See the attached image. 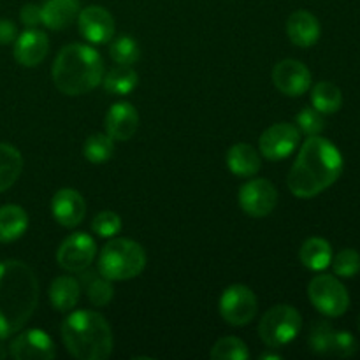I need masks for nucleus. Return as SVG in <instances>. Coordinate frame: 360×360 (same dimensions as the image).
Instances as JSON below:
<instances>
[{
    "mask_svg": "<svg viewBox=\"0 0 360 360\" xmlns=\"http://www.w3.org/2000/svg\"><path fill=\"white\" fill-rule=\"evenodd\" d=\"M62 341L77 360H104L112 354V330L104 315L79 309L62 322Z\"/></svg>",
    "mask_w": 360,
    "mask_h": 360,
    "instance_id": "obj_4",
    "label": "nucleus"
},
{
    "mask_svg": "<svg viewBox=\"0 0 360 360\" xmlns=\"http://www.w3.org/2000/svg\"><path fill=\"white\" fill-rule=\"evenodd\" d=\"M311 105L322 115H334L343 105V94L330 81H319L311 90Z\"/></svg>",
    "mask_w": 360,
    "mask_h": 360,
    "instance_id": "obj_27",
    "label": "nucleus"
},
{
    "mask_svg": "<svg viewBox=\"0 0 360 360\" xmlns=\"http://www.w3.org/2000/svg\"><path fill=\"white\" fill-rule=\"evenodd\" d=\"M18 28L11 20H0V44L7 46L16 41Z\"/></svg>",
    "mask_w": 360,
    "mask_h": 360,
    "instance_id": "obj_37",
    "label": "nucleus"
},
{
    "mask_svg": "<svg viewBox=\"0 0 360 360\" xmlns=\"http://www.w3.org/2000/svg\"><path fill=\"white\" fill-rule=\"evenodd\" d=\"M139 76L132 65H116L102 77V86L111 95H129L136 90Z\"/></svg>",
    "mask_w": 360,
    "mask_h": 360,
    "instance_id": "obj_26",
    "label": "nucleus"
},
{
    "mask_svg": "<svg viewBox=\"0 0 360 360\" xmlns=\"http://www.w3.org/2000/svg\"><path fill=\"white\" fill-rule=\"evenodd\" d=\"M122 218L115 211H101L97 217L91 220V231L98 236V238L111 239L122 232Z\"/></svg>",
    "mask_w": 360,
    "mask_h": 360,
    "instance_id": "obj_32",
    "label": "nucleus"
},
{
    "mask_svg": "<svg viewBox=\"0 0 360 360\" xmlns=\"http://www.w3.org/2000/svg\"><path fill=\"white\" fill-rule=\"evenodd\" d=\"M51 213L62 227L74 229L84 220L86 202L77 190L60 188L51 199Z\"/></svg>",
    "mask_w": 360,
    "mask_h": 360,
    "instance_id": "obj_16",
    "label": "nucleus"
},
{
    "mask_svg": "<svg viewBox=\"0 0 360 360\" xmlns=\"http://www.w3.org/2000/svg\"><path fill=\"white\" fill-rule=\"evenodd\" d=\"M139 55V44L130 35H120L109 42V56L118 65H134Z\"/></svg>",
    "mask_w": 360,
    "mask_h": 360,
    "instance_id": "obj_29",
    "label": "nucleus"
},
{
    "mask_svg": "<svg viewBox=\"0 0 360 360\" xmlns=\"http://www.w3.org/2000/svg\"><path fill=\"white\" fill-rule=\"evenodd\" d=\"M295 125L301 130V134H306L308 137L311 136H320L326 129V120L320 111H316L315 108H304L295 118Z\"/></svg>",
    "mask_w": 360,
    "mask_h": 360,
    "instance_id": "obj_34",
    "label": "nucleus"
},
{
    "mask_svg": "<svg viewBox=\"0 0 360 360\" xmlns=\"http://www.w3.org/2000/svg\"><path fill=\"white\" fill-rule=\"evenodd\" d=\"M28 229V214L18 204L0 207V243H13L20 239Z\"/></svg>",
    "mask_w": 360,
    "mask_h": 360,
    "instance_id": "obj_23",
    "label": "nucleus"
},
{
    "mask_svg": "<svg viewBox=\"0 0 360 360\" xmlns=\"http://www.w3.org/2000/svg\"><path fill=\"white\" fill-rule=\"evenodd\" d=\"M271 77L276 90L287 97H301L311 88V72L304 63L294 58L278 62Z\"/></svg>",
    "mask_w": 360,
    "mask_h": 360,
    "instance_id": "obj_14",
    "label": "nucleus"
},
{
    "mask_svg": "<svg viewBox=\"0 0 360 360\" xmlns=\"http://www.w3.org/2000/svg\"><path fill=\"white\" fill-rule=\"evenodd\" d=\"M250 357V350L243 340L236 336L221 338L211 348L213 360H246Z\"/></svg>",
    "mask_w": 360,
    "mask_h": 360,
    "instance_id": "obj_30",
    "label": "nucleus"
},
{
    "mask_svg": "<svg viewBox=\"0 0 360 360\" xmlns=\"http://www.w3.org/2000/svg\"><path fill=\"white\" fill-rule=\"evenodd\" d=\"M308 297L316 311L329 319L345 315L350 308L347 287L333 274H319L308 285Z\"/></svg>",
    "mask_w": 360,
    "mask_h": 360,
    "instance_id": "obj_7",
    "label": "nucleus"
},
{
    "mask_svg": "<svg viewBox=\"0 0 360 360\" xmlns=\"http://www.w3.org/2000/svg\"><path fill=\"white\" fill-rule=\"evenodd\" d=\"M79 0H46L41 6L42 25L49 30H63L79 14Z\"/></svg>",
    "mask_w": 360,
    "mask_h": 360,
    "instance_id": "obj_20",
    "label": "nucleus"
},
{
    "mask_svg": "<svg viewBox=\"0 0 360 360\" xmlns=\"http://www.w3.org/2000/svg\"><path fill=\"white\" fill-rule=\"evenodd\" d=\"M9 355L16 360H51L56 355L55 341L41 329H28L14 334Z\"/></svg>",
    "mask_w": 360,
    "mask_h": 360,
    "instance_id": "obj_12",
    "label": "nucleus"
},
{
    "mask_svg": "<svg viewBox=\"0 0 360 360\" xmlns=\"http://www.w3.org/2000/svg\"><path fill=\"white\" fill-rule=\"evenodd\" d=\"M260 360H267V359H273V360H280L281 355L280 354H260Z\"/></svg>",
    "mask_w": 360,
    "mask_h": 360,
    "instance_id": "obj_38",
    "label": "nucleus"
},
{
    "mask_svg": "<svg viewBox=\"0 0 360 360\" xmlns=\"http://www.w3.org/2000/svg\"><path fill=\"white\" fill-rule=\"evenodd\" d=\"M343 172V155L336 144L322 136H311L302 143L288 172L287 185L297 199H313L326 192Z\"/></svg>",
    "mask_w": 360,
    "mask_h": 360,
    "instance_id": "obj_1",
    "label": "nucleus"
},
{
    "mask_svg": "<svg viewBox=\"0 0 360 360\" xmlns=\"http://www.w3.org/2000/svg\"><path fill=\"white\" fill-rule=\"evenodd\" d=\"M220 315L229 326L243 327L248 326L259 311V302L253 290L246 285L236 283L224 290L220 297Z\"/></svg>",
    "mask_w": 360,
    "mask_h": 360,
    "instance_id": "obj_8",
    "label": "nucleus"
},
{
    "mask_svg": "<svg viewBox=\"0 0 360 360\" xmlns=\"http://www.w3.org/2000/svg\"><path fill=\"white\" fill-rule=\"evenodd\" d=\"M104 74V60L101 53L95 51L91 46L77 42L60 49L51 69L56 90L69 97H79L97 88Z\"/></svg>",
    "mask_w": 360,
    "mask_h": 360,
    "instance_id": "obj_3",
    "label": "nucleus"
},
{
    "mask_svg": "<svg viewBox=\"0 0 360 360\" xmlns=\"http://www.w3.org/2000/svg\"><path fill=\"white\" fill-rule=\"evenodd\" d=\"M2 338H0V360H4L7 357V350H6V347H4V343H2Z\"/></svg>",
    "mask_w": 360,
    "mask_h": 360,
    "instance_id": "obj_39",
    "label": "nucleus"
},
{
    "mask_svg": "<svg viewBox=\"0 0 360 360\" xmlns=\"http://www.w3.org/2000/svg\"><path fill=\"white\" fill-rule=\"evenodd\" d=\"M357 348H359L357 340H355L348 330H336V333H334L330 357H340V359L354 357V355L357 354Z\"/></svg>",
    "mask_w": 360,
    "mask_h": 360,
    "instance_id": "obj_35",
    "label": "nucleus"
},
{
    "mask_svg": "<svg viewBox=\"0 0 360 360\" xmlns=\"http://www.w3.org/2000/svg\"><path fill=\"white\" fill-rule=\"evenodd\" d=\"M81 297V283L74 276H58L49 285V302L60 313L72 311Z\"/></svg>",
    "mask_w": 360,
    "mask_h": 360,
    "instance_id": "obj_21",
    "label": "nucleus"
},
{
    "mask_svg": "<svg viewBox=\"0 0 360 360\" xmlns=\"http://www.w3.org/2000/svg\"><path fill=\"white\" fill-rule=\"evenodd\" d=\"M320 34H322V27H320L319 18L309 11L299 9L288 16L287 35L292 44L299 48H311L319 42Z\"/></svg>",
    "mask_w": 360,
    "mask_h": 360,
    "instance_id": "obj_18",
    "label": "nucleus"
},
{
    "mask_svg": "<svg viewBox=\"0 0 360 360\" xmlns=\"http://www.w3.org/2000/svg\"><path fill=\"white\" fill-rule=\"evenodd\" d=\"M23 171V157L14 146L0 143V193L9 190Z\"/></svg>",
    "mask_w": 360,
    "mask_h": 360,
    "instance_id": "obj_25",
    "label": "nucleus"
},
{
    "mask_svg": "<svg viewBox=\"0 0 360 360\" xmlns=\"http://www.w3.org/2000/svg\"><path fill=\"white\" fill-rule=\"evenodd\" d=\"M77 28L79 34L90 44H109L115 37V18L105 7L88 6L77 14Z\"/></svg>",
    "mask_w": 360,
    "mask_h": 360,
    "instance_id": "obj_13",
    "label": "nucleus"
},
{
    "mask_svg": "<svg viewBox=\"0 0 360 360\" xmlns=\"http://www.w3.org/2000/svg\"><path fill=\"white\" fill-rule=\"evenodd\" d=\"M49 51V37L46 32L39 30V28H27L23 34H20L14 41L13 55L20 65L37 67L39 63L44 62Z\"/></svg>",
    "mask_w": 360,
    "mask_h": 360,
    "instance_id": "obj_15",
    "label": "nucleus"
},
{
    "mask_svg": "<svg viewBox=\"0 0 360 360\" xmlns=\"http://www.w3.org/2000/svg\"><path fill=\"white\" fill-rule=\"evenodd\" d=\"M239 206L248 217L264 218L274 211L278 204V190L269 179L255 178L239 188Z\"/></svg>",
    "mask_w": 360,
    "mask_h": 360,
    "instance_id": "obj_11",
    "label": "nucleus"
},
{
    "mask_svg": "<svg viewBox=\"0 0 360 360\" xmlns=\"http://www.w3.org/2000/svg\"><path fill=\"white\" fill-rule=\"evenodd\" d=\"M97 255V243L86 232H74L67 236L58 246L56 262L67 273H77L90 269L91 262Z\"/></svg>",
    "mask_w": 360,
    "mask_h": 360,
    "instance_id": "obj_10",
    "label": "nucleus"
},
{
    "mask_svg": "<svg viewBox=\"0 0 360 360\" xmlns=\"http://www.w3.org/2000/svg\"><path fill=\"white\" fill-rule=\"evenodd\" d=\"M302 266L309 271H326L333 260V246L323 238H309L302 243L301 252H299Z\"/></svg>",
    "mask_w": 360,
    "mask_h": 360,
    "instance_id": "obj_22",
    "label": "nucleus"
},
{
    "mask_svg": "<svg viewBox=\"0 0 360 360\" xmlns=\"http://www.w3.org/2000/svg\"><path fill=\"white\" fill-rule=\"evenodd\" d=\"M359 329H360V320H359Z\"/></svg>",
    "mask_w": 360,
    "mask_h": 360,
    "instance_id": "obj_40",
    "label": "nucleus"
},
{
    "mask_svg": "<svg viewBox=\"0 0 360 360\" xmlns=\"http://www.w3.org/2000/svg\"><path fill=\"white\" fill-rule=\"evenodd\" d=\"M302 316L294 306L276 304L267 309L259 323V336L264 345L273 350L285 348L299 336Z\"/></svg>",
    "mask_w": 360,
    "mask_h": 360,
    "instance_id": "obj_6",
    "label": "nucleus"
},
{
    "mask_svg": "<svg viewBox=\"0 0 360 360\" xmlns=\"http://www.w3.org/2000/svg\"><path fill=\"white\" fill-rule=\"evenodd\" d=\"M20 21L27 28H37L42 23L41 7L35 4H25L20 11Z\"/></svg>",
    "mask_w": 360,
    "mask_h": 360,
    "instance_id": "obj_36",
    "label": "nucleus"
},
{
    "mask_svg": "<svg viewBox=\"0 0 360 360\" xmlns=\"http://www.w3.org/2000/svg\"><path fill=\"white\" fill-rule=\"evenodd\" d=\"M227 167L238 178H253L262 167V155L246 143H238L227 151Z\"/></svg>",
    "mask_w": 360,
    "mask_h": 360,
    "instance_id": "obj_19",
    "label": "nucleus"
},
{
    "mask_svg": "<svg viewBox=\"0 0 360 360\" xmlns=\"http://www.w3.org/2000/svg\"><path fill=\"white\" fill-rule=\"evenodd\" d=\"M301 130L297 125L280 122L271 125L262 132L259 139V151L264 158L271 162L285 160L290 157L301 144Z\"/></svg>",
    "mask_w": 360,
    "mask_h": 360,
    "instance_id": "obj_9",
    "label": "nucleus"
},
{
    "mask_svg": "<svg viewBox=\"0 0 360 360\" xmlns=\"http://www.w3.org/2000/svg\"><path fill=\"white\" fill-rule=\"evenodd\" d=\"M333 326L327 322L315 323L309 334V348L319 355H330L333 352V341H334Z\"/></svg>",
    "mask_w": 360,
    "mask_h": 360,
    "instance_id": "obj_33",
    "label": "nucleus"
},
{
    "mask_svg": "<svg viewBox=\"0 0 360 360\" xmlns=\"http://www.w3.org/2000/svg\"><path fill=\"white\" fill-rule=\"evenodd\" d=\"M79 283L81 287H84L88 295V301L91 302L97 308H104L109 306V302L115 297V288H112L111 280H108L105 276H102L101 273H95V271H81Z\"/></svg>",
    "mask_w": 360,
    "mask_h": 360,
    "instance_id": "obj_24",
    "label": "nucleus"
},
{
    "mask_svg": "<svg viewBox=\"0 0 360 360\" xmlns=\"http://www.w3.org/2000/svg\"><path fill=\"white\" fill-rule=\"evenodd\" d=\"M104 129L111 139L130 141L139 129V112L130 102H116L105 112Z\"/></svg>",
    "mask_w": 360,
    "mask_h": 360,
    "instance_id": "obj_17",
    "label": "nucleus"
},
{
    "mask_svg": "<svg viewBox=\"0 0 360 360\" xmlns=\"http://www.w3.org/2000/svg\"><path fill=\"white\" fill-rule=\"evenodd\" d=\"M39 304V280L21 260L0 262V338L9 340L32 319Z\"/></svg>",
    "mask_w": 360,
    "mask_h": 360,
    "instance_id": "obj_2",
    "label": "nucleus"
},
{
    "mask_svg": "<svg viewBox=\"0 0 360 360\" xmlns=\"http://www.w3.org/2000/svg\"><path fill=\"white\" fill-rule=\"evenodd\" d=\"M146 267V252L139 243L127 238H111L101 250L97 271L111 281H129Z\"/></svg>",
    "mask_w": 360,
    "mask_h": 360,
    "instance_id": "obj_5",
    "label": "nucleus"
},
{
    "mask_svg": "<svg viewBox=\"0 0 360 360\" xmlns=\"http://www.w3.org/2000/svg\"><path fill=\"white\" fill-rule=\"evenodd\" d=\"M334 274L340 278H354L360 273V253L354 248H345L330 260Z\"/></svg>",
    "mask_w": 360,
    "mask_h": 360,
    "instance_id": "obj_31",
    "label": "nucleus"
},
{
    "mask_svg": "<svg viewBox=\"0 0 360 360\" xmlns=\"http://www.w3.org/2000/svg\"><path fill=\"white\" fill-rule=\"evenodd\" d=\"M83 153L90 164H104L115 155V139H111L105 132L91 134L84 143Z\"/></svg>",
    "mask_w": 360,
    "mask_h": 360,
    "instance_id": "obj_28",
    "label": "nucleus"
}]
</instances>
